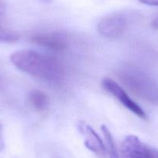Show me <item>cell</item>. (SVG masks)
<instances>
[{
    "mask_svg": "<svg viewBox=\"0 0 158 158\" xmlns=\"http://www.w3.org/2000/svg\"><path fill=\"white\" fill-rule=\"evenodd\" d=\"M10 60L20 71L47 81H58L64 75V68L58 60L37 51H16L11 55Z\"/></svg>",
    "mask_w": 158,
    "mask_h": 158,
    "instance_id": "6da1fadb",
    "label": "cell"
},
{
    "mask_svg": "<svg viewBox=\"0 0 158 158\" xmlns=\"http://www.w3.org/2000/svg\"><path fill=\"white\" fill-rule=\"evenodd\" d=\"M117 76L134 95L153 104L158 105V81L135 66H125L117 71Z\"/></svg>",
    "mask_w": 158,
    "mask_h": 158,
    "instance_id": "7a4b0ae2",
    "label": "cell"
},
{
    "mask_svg": "<svg viewBox=\"0 0 158 158\" xmlns=\"http://www.w3.org/2000/svg\"><path fill=\"white\" fill-rule=\"evenodd\" d=\"M102 86L106 92H108L112 96L115 97L116 99H118L120 102L121 104L123 105L127 109L131 111L133 113L143 119L147 118V114L143 110L142 108L136 102L133 101L129 96L127 92H125V90L112 79L109 78V77L103 78L102 81Z\"/></svg>",
    "mask_w": 158,
    "mask_h": 158,
    "instance_id": "3957f363",
    "label": "cell"
},
{
    "mask_svg": "<svg viewBox=\"0 0 158 158\" xmlns=\"http://www.w3.org/2000/svg\"><path fill=\"white\" fill-rule=\"evenodd\" d=\"M128 27V19L123 13H115L103 18L98 24V30L102 36L115 39L122 36Z\"/></svg>",
    "mask_w": 158,
    "mask_h": 158,
    "instance_id": "277c9868",
    "label": "cell"
},
{
    "mask_svg": "<svg viewBox=\"0 0 158 158\" xmlns=\"http://www.w3.org/2000/svg\"><path fill=\"white\" fill-rule=\"evenodd\" d=\"M157 151L133 135L127 136L121 143V153L125 158H156Z\"/></svg>",
    "mask_w": 158,
    "mask_h": 158,
    "instance_id": "5b68a950",
    "label": "cell"
},
{
    "mask_svg": "<svg viewBox=\"0 0 158 158\" xmlns=\"http://www.w3.org/2000/svg\"><path fill=\"white\" fill-rule=\"evenodd\" d=\"M78 129L84 138L86 147L99 156H106L107 152L104 142L92 127L86 123L80 122L78 123Z\"/></svg>",
    "mask_w": 158,
    "mask_h": 158,
    "instance_id": "8992f818",
    "label": "cell"
},
{
    "mask_svg": "<svg viewBox=\"0 0 158 158\" xmlns=\"http://www.w3.org/2000/svg\"><path fill=\"white\" fill-rule=\"evenodd\" d=\"M33 43L54 51H62L66 49L67 41L64 36L58 33H36L31 35Z\"/></svg>",
    "mask_w": 158,
    "mask_h": 158,
    "instance_id": "52a82bcc",
    "label": "cell"
},
{
    "mask_svg": "<svg viewBox=\"0 0 158 158\" xmlns=\"http://www.w3.org/2000/svg\"><path fill=\"white\" fill-rule=\"evenodd\" d=\"M29 102L37 112H44L49 108V98L42 91L33 90L29 93Z\"/></svg>",
    "mask_w": 158,
    "mask_h": 158,
    "instance_id": "ba28073f",
    "label": "cell"
},
{
    "mask_svg": "<svg viewBox=\"0 0 158 158\" xmlns=\"http://www.w3.org/2000/svg\"><path fill=\"white\" fill-rule=\"evenodd\" d=\"M102 133L105 139V146H106V152L109 155L110 158H120L118 154V150H117L116 145L114 141L113 137L111 134L110 131L106 126H102L101 127Z\"/></svg>",
    "mask_w": 158,
    "mask_h": 158,
    "instance_id": "9c48e42d",
    "label": "cell"
},
{
    "mask_svg": "<svg viewBox=\"0 0 158 158\" xmlns=\"http://www.w3.org/2000/svg\"><path fill=\"white\" fill-rule=\"evenodd\" d=\"M19 39V36L17 33L0 25V42L11 43V42L17 41Z\"/></svg>",
    "mask_w": 158,
    "mask_h": 158,
    "instance_id": "30bf717a",
    "label": "cell"
},
{
    "mask_svg": "<svg viewBox=\"0 0 158 158\" xmlns=\"http://www.w3.org/2000/svg\"><path fill=\"white\" fill-rule=\"evenodd\" d=\"M4 147H5V143L3 138V130H2V124L0 123V152L3 150Z\"/></svg>",
    "mask_w": 158,
    "mask_h": 158,
    "instance_id": "8fae6325",
    "label": "cell"
},
{
    "mask_svg": "<svg viewBox=\"0 0 158 158\" xmlns=\"http://www.w3.org/2000/svg\"><path fill=\"white\" fill-rule=\"evenodd\" d=\"M139 1L147 5L158 6V0H139Z\"/></svg>",
    "mask_w": 158,
    "mask_h": 158,
    "instance_id": "7c38bea8",
    "label": "cell"
},
{
    "mask_svg": "<svg viewBox=\"0 0 158 158\" xmlns=\"http://www.w3.org/2000/svg\"><path fill=\"white\" fill-rule=\"evenodd\" d=\"M5 2L4 0H0V18L2 17L5 13Z\"/></svg>",
    "mask_w": 158,
    "mask_h": 158,
    "instance_id": "4fadbf2b",
    "label": "cell"
},
{
    "mask_svg": "<svg viewBox=\"0 0 158 158\" xmlns=\"http://www.w3.org/2000/svg\"><path fill=\"white\" fill-rule=\"evenodd\" d=\"M151 25H152V27H153V29H155V30H158V16L153 19V22H152V23H151Z\"/></svg>",
    "mask_w": 158,
    "mask_h": 158,
    "instance_id": "5bb4252c",
    "label": "cell"
},
{
    "mask_svg": "<svg viewBox=\"0 0 158 158\" xmlns=\"http://www.w3.org/2000/svg\"><path fill=\"white\" fill-rule=\"evenodd\" d=\"M156 158H158V151H157V156H156Z\"/></svg>",
    "mask_w": 158,
    "mask_h": 158,
    "instance_id": "9a60e30c",
    "label": "cell"
}]
</instances>
